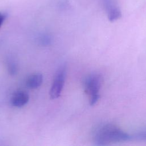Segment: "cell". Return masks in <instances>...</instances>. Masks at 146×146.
<instances>
[{
	"mask_svg": "<svg viewBox=\"0 0 146 146\" xmlns=\"http://www.w3.org/2000/svg\"><path fill=\"white\" fill-rule=\"evenodd\" d=\"M43 82V76L40 74L30 75L26 80V86L30 89H35L39 87Z\"/></svg>",
	"mask_w": 146,
	"mask_h": 146,
	"instance_id": "cell-5",
	"label": "cell"
},
{
	"mask_svg": "<svg viewBox=\"0 0 146 146\" xmlns=\"http://www.w3.org/2000/svg\"><path fill=\"white\" fill-rule=\"evenodd\" d=\"M29 100V94L23 91H19L13 95L11 99V103L14 107H21L26 104Z\"/></svg>",
	"mask_w": 146,
	"mask_h": 146,
	"instance_id": "cell-4",
	"label": "cell"
},
{
	"mask_svg": "<svg viewBox=\"0 0 146 146\" xmlns=\"http://www.w3.org/2000/svg\"><path fill=\"white\" fill-rule=\"evenodd\" d=\"M131 139V135L112 124H105L100 125L96 129L94 134V141L98 145H108L112 143L128 141Z\"/></svg>",
	"mask_w": 146,
	"mask_h": 146,
	"instance_id": "cell-1",
	"label": "cell"
},
{
	"mask_svg": "<svg viewBox=\"0 0 146 146\" xmlns=\"http://www.w3.org/2000/svg\"><path fill=\"white\" fill-rule=\"evenodd\" d=\"M66 75V72L64 67H61L57 71L50 91L51 99H55L60 96L64 86Z\"/></svg>",
	"mask_w": 146,
	"mask_h": 146,
	"instance_id": "cell-3",
	"label": "cell"
},
{
	"mask_svg": "<svg viewBox=\"0 0 146 146\" xmlns=\"http://www.w3.org/2000/svg\"><path fill=\"white\" fill-rule=\"evenodd\" d=\"M107 15L108 20L111 22H113L121 17V13L118 7L113 6L107 10Z\"/></svg>",
	"mask_w": 146,
	"mask_h": 146,
	"instance_id": "cell-6",
	"label": "cell"
},
{
	"mask_svg": "<svg viewBox=\"0 0 146 146\" xmlns=\"http://www.w3.org/2000/svg\"><path fill=\"white\" fill-rule=\"evenodd\" d=\"M132 139H135L137 140L146 141V129H143L135 133L133 135H131Z\"/></svg>",
	"mask_w": 146,
	"mask_h": 146,
	"instance_id": "cell-7",
	"label": "cell"
},
{
	"mask_svg": "<svg viewBox=\"0 0 146 146\" xmlns=\"http://www.w3.org/2000/svg\"><path fill=\"white\" fill-rule=\"evenodd\" d=\"M7 68H8L9 72H10V74L14 75L16 74L17 70V64L15 62V61L13 60L12 59H10L7 62Z\"/></svg>",
	"mask_w": 146,
	"mask_h": 146,
	"instance_id": "cell-8",
	"label": "cell"
},
{
	"mask_svg": "<svg viewBox=\"0 0 146 146\" xmlns=\"http://www.w3.org/2000/svg\"><path fill=\"white\" fill-rule=\"evenodd\" d=\"M6 18V15L5 14L0 13V27H1L2 25L3 24Z\"/></svg>",
	"mask_w": 146,
	"mask_h": 146,
	"instance_id": "cell-9",
	"label": "cell"
},
{
	"mask_svg": "<svg viewBox=\"0 0 146 146\" xmlns=\"http://www.w3.org/2000/svg\"><path fill=\"white\" fill-rule=\"evenodd\" d=\"M102 83V78L98 74L88 75L84 80V90L90 96V103L91 106L96 104L99 99V91Z\"/></svg>",
	"mask_w": 146,
	"mask_h": 146,
	"instance_id": "cell-2",
	"label": "cell"
}]
</instances>
